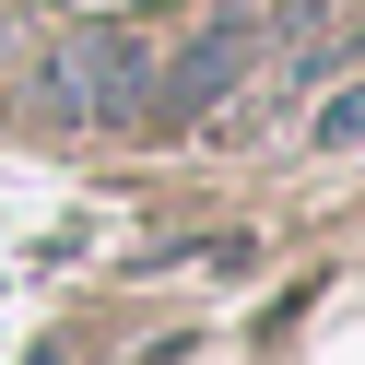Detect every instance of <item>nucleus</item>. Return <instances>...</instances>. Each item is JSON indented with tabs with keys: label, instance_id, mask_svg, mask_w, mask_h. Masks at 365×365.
<instances>
[{
	"label": "nucleus",
	"instance_id": "nucleus-1",
	"mask_svg": "<svg viewBox=\"0 0 365 365\" xmlns=\"http://www.w3.org/2000/svg\"><path fill=\"white\" fill-rule=\"evenodd\" d=\"M48 106L71 130H153V36H71L48 59Z\"/></svg>",
	"mask_w": 365,
	"mask_h": 365
},
{
	"label": "nucleus",
	"instance_id": "nucleus-3",
	"mask_svg": "<svg viewBox=\"0 0 365 365\" xmlns=\"http://www.w3.org/2000/svg\"><path fill=\"white\" fill-rule=\"evenodd\" d=\"M318 142H330V153H341V142H365V83H341V95L318 106Z\"/></svg>",
	"mask_w": 365,
	"mask_h": 365
},
{
	"label": "nucleus",
	"instance_id": "nucleus-2",
	"mask_svg": "<svg viewBox=\"0 0 365 365\" xmlns=\"http://www.w3.org/2000/svg\"><path fill=\"white\" fill-rule=\"evenodd\" d=\"M259 48H271V24L259 12H212V24L189 36V48H153V130H189V118H212L224 95H236L247 71H259Z\"/></svg>",
	"mask_w": 365,
	"mask_h": 365
}]
</instances>
